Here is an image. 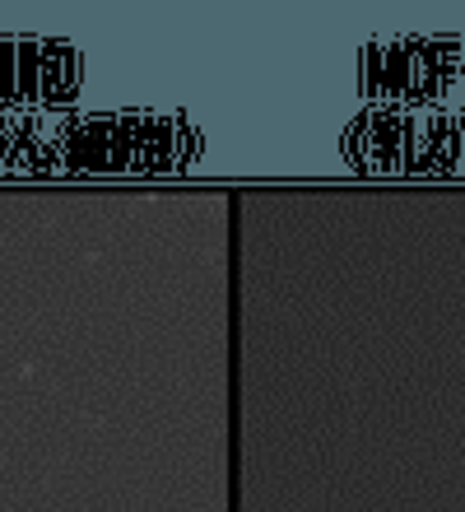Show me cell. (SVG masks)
<instances>
[{"label":"cell","instance_id":"2","mask_svg":"<svg viewBox=\"0 0 465 512\" xmlns=\"http://www.w3.org/2000/svg\"><path fill=\"white\" fill-rule=\"evenodd\" d=\"M405 173V112L368 108V177Z\"/></svg>","mask_w":465,"mask_h":512},{"label":"cell","instance_id":"3","mask_svg":"<svg viewBox=\"0 0 465 512\" xmlns=\"http://www.w3.org/2000/svg\"><path fill=\"white\" fill-rule=\"evenodd\" d=\"M80 94V52L66 38H42V103L38 108H66Z\"/></svg>","mask_w":465,"mask_h":512},{"label":"cell","instance_id":"7","mask_svg":"<svg viewBox=\"0 0 465 512\" xmlns=\"http://www.w3.org/2000/svg\"><path fill=\"white\" fill-rule=\"evenodd\" d=\"M42 103V38H19V112Z\"/></svg>","mask_w":465,"mask_h":512},{"label":"cell","instance_id":"1","mask_svg":"<svg viewBox=\"0 0 465 512\" xmlns=\"http://www.w3.org/2000/svg\"><path fill=\"white\" fill-rule=\"evenodd\" d=\"M121 112H80L61 145V177L112 173V131Z\"/></svg>","mask_w":465,"mask_h":512},{"label":"cell","instance_id":"5","mask_svg":"<svg viewBox=\"0 0 465 512\" xmlns=\"http://www.w3.org/2000/svg\"><path fill=\"white\" fill-rule=\"evenodd\" d=\"M149 122H154V112H121L117 117V131H112V173H140Z\"/></svg>","mask_w":465,"mask_h":512},{"label":"cell","instance_id":"10","mask_svg":"<svg viewBox=\"0 0 465 512\" xmlns=\"http://www.w3.org/2000/svg\"><path fill=\"white\" fill-rule=\"evenodd\" d=\"M345 159L354 173H368V112H359V122L345 135Z\"/></svg>","mask_w":465,"mask_h":512},{"label":"cell","instance_id":"6","mask_svg":"<svg viewBox=\"0 0 465 512\" xmlns=\"http://www.w3.org/2000/svg\"><path fill=\"white\" fill-rule=\"evenodd\" d=\"M410 42H382V103L377 108H405L410 103Z\"/></svg>","mask_w":465,"mask_h":512},{"label":"cell","instance_id":"11","mask_svg":"<svg viewBox=\"0 0 465 512\" xmlns=\"http://www.w3.org/2000/svg\"><path fill=\"white\" fill-rule=\"evenodd\" d=\"M456 131H461V168H465V108L456 112Z\"/></svg>","mask_w":465,"mask_h":512},{"label":"cell","instance_id":"9","mask_svg":"<svg viewBox=\"0 0 465 512\" xmlns=\"http://www.w3.org/2000/svg\"><path fill=\"white\" fill-rule=\"evenodd\" d=\"M359 66H363V80H359L363 103L377 108V103H382V42H368V47H363Z\"/></svg>","mask_w":465,"mask_h":512},{"label":"cell","instance_id":"4","mask_svg":"<svg viewBox=\"0 0 465 512\" xmlns=\"http://www.w3.org/2000/svg\"><path fill=\"white\" fill-rule=\"evenodd\" d=\"M419 173H428V177L461 173V131H456V112H428Z\"/></svg>","mask_w":465,"mask_h":512},{"label":"cell","instance_id":"8","mask_svg":"<svg viewBox=\"0 0 465 512\" xmlns=\"http://www.w3.org/2000/svg\"><path fill=\"white\" fill-rule=\"evenodd\" d=\"M0 112H19V42H0Z\"/></svg>","mask_w":465,"mask_h":512}]
</instances>
